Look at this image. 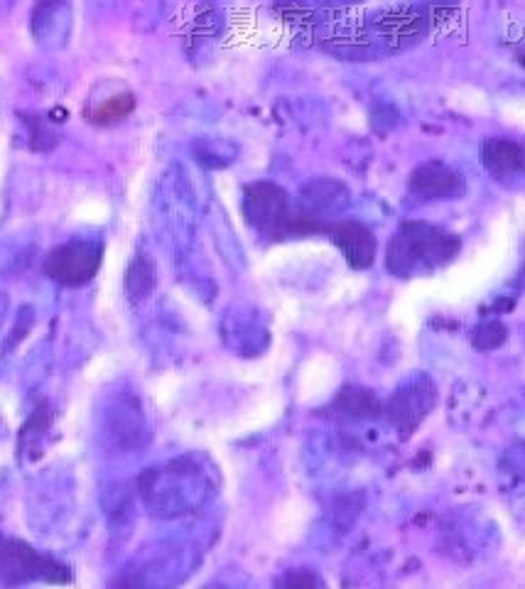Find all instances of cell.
Instances as JSON below:
<instances>
[{"label": "cell", "mask_w": 525, "mask_h": 589, "mask_svg": "<svg viewBox=\"0 0 525 589\" xmlns=\"http://www.w3.org/2000/svg\"><path fill=\"white\" fill-rule=\"evenodd\" d=\"M332 416L339 420H368L381 413V400L374 390L346 386L339 390V396L330 406Z\"/></svg>", "instance_id": "9c48e42d"}, {"label": "cell", "mask_w": 525, "mask_h": 589, "mask_svg": "<svg viewBox=\"0 0 525 589\" xmlns=\"http://www.w3.org/2000/svg\"><path fill=\"white\" fill-rule=\"evenodd\" d=\"M3 308H6V298L0 300V320H3Z\"/></svg>", "instance_id": "9a60e30c"}, {"label": "cell", "mask_w": 525, "mask_h": 589, "mask_svg": "<svg viewBox=\"0 0 525 589\" xmlns=\"http://www.w3.org/2000/svg\"><path fill=\"white\" fill-rule=\"evenodd\" d=\"M326 234H330L336 248L342 250V256L346 258L349 266L356 270L374 266L378 246H376V236L368 226L358 224V222H342V224L326 228Z\"/></svg>", "instance_id": "52a82bcc"}, {"label": "cell", "mask_w": 525, "mask_h": 589, "mask_svg": "<svg viewBox=\"0 0 525 589\" xmlns=\"http://www.w3.org/2000/svg\"><path fill=\"white\" fill-rule=\"evenodd\" d=\"M503 342H506V326L501 322H486L474 332V346L481 349V352L499 349Z\"/></svg>", "instance_id": "4fadbf2b"}, {"label": "cell", "mask_w": 525, "mask_h": 589, "mask_svg": "<svg viewBox=\"0 0 525 589\" xmlns=\"http://www.w3.org/2000/svg\"><path fill=\"white\" fill-rule=\"evenodd\" d=\"M50 422H52V413L47 403H40L35 408V413L28 418L25 428L20 430V440H18V454H28V452H35L40 450V442L45 438L47 430H50Z\"/></svg>", "instance_id": "7c38bea8"}, {"label": "cell", "mask_w": 525, "mask_h": 589, "mask_svg": "<svg viewBox=\"0 0 525 589\" xmlns=\"http://www.w3.org/2000/svg\"><path fill=\"white\" fill-rule=\"evenodd\" d=\"M244 216L256 232L268 238L326 234L330 228L308 210H294L290 194L272 182H256L246 188Z\"/></svg>", "instance_id": "7a4b0ae2"}, {"label": "cell", "mask_w": 525, "mask_h": 589, "mask_svg": "<svg viewBox=\"0 0 525 589\" xmlns=\"http://www.w3.org/2000/svg\"><path fill=\"white\" fill-rule=\"evenodd\" d=\"M432 406H435V388L430 381L425 378L398 390L396 396L390 398L386 413L390 422L408 438V435H413V430L430 416Z\"/></svg>", "instance_id": "5b68a950"}, {"label": "cell", "mask_w": 525, "mask_h": 589, "mask_svg": "<svg viewBox=\"0 0 525 589\" xmlns=\"http://www.w3.org/2000/svg\"><path fill=\"white\" fill-rule=\"evenodd\" d=\"M156 288V268H152L150 260L138 254L126 270V294L130 302H140L146 300L148 294Z\"/></svg>", "instance_id": "30bf717a"}, {"label": "cell", "mask_w": 525, "mask_h": 589, "mask_svg": "<svg viewBox=\"0 0 525 589\" xmlns=\"http://www.w3.org/2000/svg\"><path fill=\"white\" fill-rule=\"evenodd\" d=\"M133 108H136V96L126 92V94L104 98V101L96 108H86V118H89V121L96 126H111L133 114Z\"/></svg>", "instance_id": "8fae6325"}, {"label": "cell", "mask_w": 525, "mask_h": 589, "mask_svg": "<svg viewBox=\"0 0 525 589\" xmlns=\"http://www.w3.org/2000/svg\"><path fill=\"white\" fill-rule=\"evenodd\" d=\"M459 248H462L459 236L447 234L432 224L406 222L390 238L386 266L396 278L425 276L450 264Z\"/></svg>", "instance_id": "6da1fadb"}, {"label": "cell", "mask_w": 525, "mask_h": 589, "mask_svg": "<svg viewBox=\"0 0 525 589\" xmlns=\"http://www.w3.org/2000/svg\"><path fill=\"white\" fill-rule=\"evenodd\" d=\"M410 192L418 200H452V196L464 192L462 174L447 168L444 162H425L410 174Z\"/></svg>", "instance_id": "8992f818"}, {"label": "cell", "mask_w": 525, "mask_h": 589, "mask_svg": "<svg viewBox=\"0 0 525 589\" xmlns=\"http://www.w3.org/2000/svg\"><path fill=\"white\" fill-rule=\"evenodd\" d=\"M104 248L92 242H69L52 248L45 258V276L64 288H79L101 268Z\"/></svg>", "instance_id": "277c9868"}, {"label": "cell", "mask_w": 525, "mask_h": 589, "mask_svg": "<svg viewBox=\"0 0 525 589\" xmlns=\"http://www.w3.org/2000/svg\"><path fill=\"white\" fill-rule=\"evenodd\" d=\"M288 585H317V577H312V575H300V577H288V580H286Z\"/></svg>", "instance_id": "5bb4252c"}, {"label": "cell", "mask_w": 525, "mask_h": 589, "mask_svg": "<svg viewBox=\"0 0 525 589\" xmlns=\"http://www.w3.org/2000/svg\"><path fill=\"white\" fill-rule=\"evenodd\" d=\"M35 580L67 585L72 582V572L67 565L35 550L25 540L0 538V582L15 587Z\"/></svg>", "instance_id": "3957f363"}, {"label": "cell", "mask_w": 525, "mask_h": 589, "mask_svg": "<svg viewBox=\"0 0 525 589\" xmlns=\"http://www.w3.org/2000/svg\"><path fill=\"white\" fill-rule=\"evenodd\" d=\"M481 162L496 180L525 172V148L508 138H489L481 146Z\"/></svg>", "instance_id": "ba28073f"}]
</instances>
